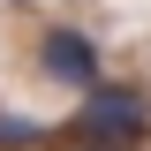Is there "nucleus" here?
<instances>
[{
	"label": "nucleus",
	"instance_id": "obj_1",
	"mask_svg": "<svg viewBox=\"0 0 151 151\" xmlns=\"http://www.w3.org/2000/svg\"><path fill=\"white\" fill-rule=\"evenodd\" d=\"M68 136L76 144H106V151H136L151 136V98L136 83H91L76 121H68Z\"/></svg>",
	"mask_w": 151,
	"mask_h": 151
},
{
	"label": "nucleus",
	"instance_id": "obj_2",
	"mask_svg": "<svg viewBox=\"0 0 151 151\" xmlns=\"http://www.w3.org/2000/svg\"><path fill=\"white\" fill-rule=\"evenodd\" d=\"M38 76L60 83V91H91V83H106V76H98V45H91L83 30H68V23H53V30L38 38Z\"/></svg>",
	"mask_w": 151,
	"mask_h": 151
},
{
	"label": "nucleus",
	"instance_id": "obj_3",
	"mask_svg": "<svg viewBox=\"0 0 151 151\" xmlns=\"http://www.w3.org/2000/svg\"><path fill=\"white\" fill-rule=\"evenodd\" d=\"M30 144H45V121H30V113H8V106H0V151H30Z\"/></svg>",
	"mask_w": 151,
	"mask_h": 151
},
{
	"label": "nucleus",
	"instance_id": "obj_4",
	"mask_svg": "<svg viewBox=\"0 0 151 151\" xmlns=\"http://www.w3.org/2000/svg\"><path fill=\"white\" fill-rule=\"evenodd\" d=\"M76 151H106V144H76Z\"/></svg>",
	"mask_w": 151,
	"mask_h": 151
}]
</instances>
